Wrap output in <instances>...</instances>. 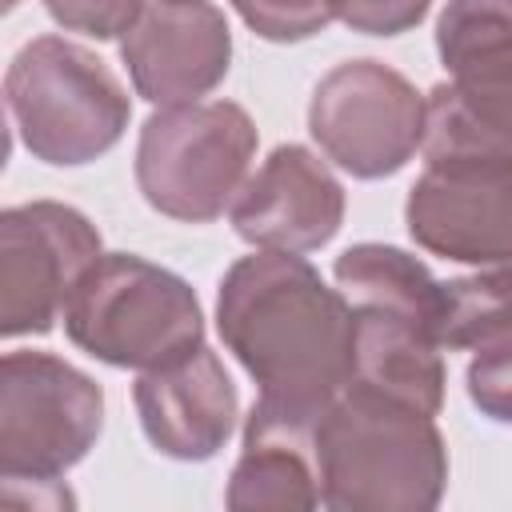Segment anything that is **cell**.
I'll return each mask as SVG.
<instances>
[{"mask_svg": "<svg viewBox=\"0 0 512 512\" xmlns=\"http://www.w3.org/2000/svg\"><path fill=\"white\" fill-rule=\"evenodd\" d=\"M216 328L260 388L252 408L292 424H316L356 372L352 300L300 252L240 256L220 280Z\"/></svg>", "mask_w": 512, "mask_h": 512, "instance_id": "1", "label": "cell"}, {"mask_svg": "<svg viewBox=\"0 0 512 512\" xmlns=\"http://www.w3.org/2000/svg\"><path fill=\"white\" fill-rule=\"evenodd\" d=\"M320 504L336 512H424L448 484V448L436 420L412 404L348 384L312 432Z\"/></svg>", "mask_w": 512, "mask_h": 512, "instance_id": "2", "label": "cell"}, {"mask_svg": "<svg viewBox=\"0 0 512 512\" xmlns=\"http://www.w3.org/2000/svg\"><path fill=\"white\" fill-rule=\"evenodd\" d=\"M436 52L448 80L428 92L424 160H512V0H448Z\"/></svg>", "mask_w": 512, "mask_h": 512, "instance_id": "3", "label": "cell"}, {"mask_svg": "<svg viewBox=\"0 0 512 512\" xmlns=\"http://www.w3.org/2000/svg\"><path fill=\"white\" fill-rule=\"evenodd\" d=\"M4 104L20 144L56 168L104 156L132 120V100L116 72L64 36H36L12 56Z\"/></svg>", "mask_w": 512, "mask_h": 512, "instance_id": "4", "label": "cell"}, {"mask_svg": "<svg viewBox=\"0 0 512 512\" xmlns=\"http://www.w3.org/2000/svg\"><path fill=\"white\" fill-rule=\"evenodd\" d=\"M64 328L76 348L112 368H164L204 344V312L188 280L132 256L104 252L76 284Z\"/></svg>", "mask_w": 512, "mask_h": 512, "instance_id": "5", "label": "cell"}, {"mask_svg": "<svg viewBox=\"0 0 512 512\" xmlns=\"http://www.w3.org/2000/svg\"><path fill=\"white\" fill-rule=\"evenodd\" d=\"M256 156V124L232 100L156 108L136 144V184L172 220L208 224L232 208Z\"/></svg>", "mask_w": 512, "mask_h": 512, "instance_id": "6", "label": "cell"}, {"mask_svg": "<svg viewBox=\"0 0 512 512\" xmlns=\"http://www.w3.org/2000/svg\"><path fill=\"white\" fill-rule=\"evenodd\" d=\"M104 428V392L52 352L0 360V476L4 484L64 488L60 476L88 456Z\"/></svg>", "mask_w": 512, "mask_h": 512, "instance_id": "7", "label": "cell"}, {"mask_svg": "<svg viewBox=\"0 0 512 512\" xmlns=\"http://www.w3.org/2000/svg\"><path fill=\"white\" fill-rule=\"evenodd\" d=\"M428 96L380 60H344L312 92L308 132L356 180L400 172L424 144Z\"/></svg>", "mask_w": 512, "mask_h": 512, "instance_id": "8", "label": "cell"}, {"mask_svg": "<svg viewBox=\"0 0 512 512\" xmlns=\"http://www.w3.org/2000/svg\"><path fill=\"white\" fill-rule=\"evenodd\" d=\"M96 224L60 200L12 204L0 212V332L40 336L64 320V308L100 260Z\"/></svg>", "mask_w": 512, "mask_h": 512, "instance_id": "9", "label": "cell"}, {"mask_svg": "<svg viewBox=\"0 0 512 512\" xmlns=\"http://www.w3.org/2000/svg\"><path fill=\"white\" fill-rule=\"evenodd\" d=\"M408 236L444 260H512V160L428 164L408 188Z\"/></svg>", "mask_w": 512, "mask_h": 512, "instance_id": "10", "label": "cell"}, {"mask_svg": "<svg viewBox=\"0 0 512 512\" xmlns=\"http://www.w3.org/2000/svg\"><path fill=\"white\" fill-rule=\"evenodd\" d=\"M120 60L148 104H192L228 76L232 32L208 0H148L140 20L120 36Z\"/></svg>", "mask_w": 512, "mask_h": 512, "instance_id": "11", "label": "cell"}, {"mask_svg": "<svg viewBox=\"0 0 512 512\" xmlns=\"http://www.w3.org/2000/svg\"><path fill=\"white\" fill-rule=\"evenodd\" d=\"M232 228L252 248L312 252L344 224V188L332 168L304 144H280L244 180L232 208Z\"/></svg>", "mask_w": 512, "mask_h": 512, "instance_id": "12", "label": "cell"}, {"mask_svg": "<svg viewBox=\"0 0 512 512\" xmlns=\"http://www.w3.org/2000/svg\"><path fill=\"white\" fill-rule=\"evenodd\" d=\"M132 404L152 448L188 464L212 460L228 444L240 412L236 384L208 344L164 368L140 372Z\"/></svg>", "mask_w": 512, "mask_h": 512, "instance_id": "13", "label": "cell"}, {"mask_svg": "<svg viewBox=\"0 0 512 512\" xmlns=\"http://www.w3.org/2000/svg\"><path fill=\"white\" fill-rule=\"evenodd\" d=\"M316 424H292L260 408L244 420V452L228 476L224 504L236 512L248 508H316L320 472L312 448Z\"/></svg>", "mask_w": 512, "mask_h": 512, "instance_id": "14", "label": "cell"}, {"mask_svg": "<svg viewBox=\"0 0 512 512\" xmlns=\"http://www.w3.org/2000/svg\"><path fill=\"white\" fill-rule=\"evenodd\" d=\"M356 312V372L348 384L372 388L400 404H412L428 416L444 404V360L440 340L420 324L380 312V308H352Z\"/></svg>", "mask_w": 512, "mask_h": 512, "instance_id": "15", "label": "cell"}, {"mask_svg": "<svg viewBox=\"0 0 512 512\" xmlns=\"http://www.w3.org/2000/svg\"><path fill=\"white\" fill-rule=\"evenodd\" d=\"M332 272L340 292L352 300V308L396 312L440 340L444 284L428 272L424 260L392 244H352L336 256Z\"/></svg>", "mask_w": 512, "mask_h": 512, "instance_id": "16", "label": "cell"}, {"mask_svg": "<svg viewBox=\"0 0 512 512\" xmlns=\"http://www.w3.org/2000/svg\"><path fill=\"white\" fill-rule=\"evenodd\" d=\"M512 332V260L444 284L440 348H480Z\"/></svg>", "mask_w": 512, "mask_h": 512, "instance_id": "17", "label": "cell"}, {"mask_svg": "<svg viewBox=\"0 0 512 512\" xmlns=\"http://www.w3.org/2000/svg\"><path fill=\"white\" fill-rule=\"evenodd\" d=\"M232 8L256 36L272 44L308 40L336 20V0H232Z\"/></svg>", "mask_w": 512, "mask_h": 512, "instance_id": "18", "label": "cell"}, {"mask_svg": "<svg viewBox=\"0 0 512 512\" xmlns=\"http://www.w3.org/2000/svg\"><path fill=\"white\" fill-rule=\"evenodd\" d=\"M468 400L480 408V416L496 420V424H512V332L480 344L468 372Z\"/></svg>", "mask_w": 512, "mask_h": 512, "instance_id": "19", "label": "cell"}, {"mask_svg": "<svg viewBox=\"0 0 512 512\" xmlns=\"http://www.w3.org/2000/svg\"><path fill=\"white\" fill-rule=\"evenodd\" d=\"M148 0H44L48 16L68 28V32H84L96 40H116L124 36Z\"/></svg>", "mask_w": 512, "mask_h": 512, "instance_id": "20", "label": "cell"}, {"mask_svg": "<svg viewBox=\"0 0 512 512\" xmlns=\"http://www.w3.org/2000/svg\"><path fill=\"white\" fill-rule=\"evenodd\" d=\"M432 0H336V20L364 36H400L428 16Z\"/></svg>", "mask_w": 512, "mask_h": 512, "instance_id": "21", "label": "cell"}, {"mask_svg": "<svg viewBox=\"0 0 512 512\" xmlns=\"http://www.w3.org/2000/svg\"><path fill=\"white\" fill-rule=\"evenodd\" d=\"M16 4H20V0H4V12H12V8H16Z\"/></svg>", "mask_w": 512, "mask_h": 512, "instance_id": "22", "label": "cell"}]
</instances>
